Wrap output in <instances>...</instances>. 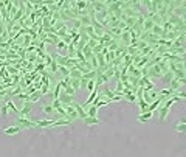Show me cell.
Returning <instances> with one entry per match:
<instances>
[{"mask_svg": "<svg viewBox=\"0 0 186 157\" xmlns=\"http://www.w3.org/2000/svg\"><path fill=\"white\" fill-rule=\"evenodd\" d=\"M64 109H65V113H67V118H70V120H78L79 115H78V112L75 111V107L73 106H62Z\"/></svg>", "mask_w": 186, "mask_h": 157, "instance_id": "277c9868", "label": "cell"}, {"mask_svg": "<svg viewBox=\"0 0 186 157\" xmlns=\"http://www.w3.org/2000/svg\"><path fill=\"white\" fill-rule=\"evenodd\" d=\"M152 115H154V112H143V113H140L138 121H140V123H147V121L152 118Z\"/></svg>", "mask_w": 186, "mask_h": 157, "instance_id": "30bf717a", "label": "cell"}, {"mask_svg": "<svg viewBox=\"0 0 186 157\" xmlns=\"http://www.w3.org/2000/svg\"><path fill=\"white\" fill-rule=\"evenodd\" d=\"M5 104L8 106V109H11L14 113H17V115H19V107H16V106H14V103L11 101V100H6V103H5Z\"/></svg>", "mask_w": 186, "mask_h": 157, "instance_id": "d6986e66", "label": "cell"}, {"mask_svg": "<svg viewBox=\"0 0 186 157\" xmlns=\"http://www.w3.org/2000/svg\"><path fill=\"white\" fill-rule=\"evenodd\" d=\"M0 113H2V117H6L8 115V106L6 104L2 106V111H0Z\"/></svg>", "mask_w": 186, "mask_h": 157, "instance_id": "d6a6232c", "label": "cell"}, {"mask_svg": "<svg viewBox=\"0 0 186 157\" xmlns=\"http://www.w3.org/2000/svg\"><path fill=\"white\" fill-rule=\"evenodd\" d=\"M185 129H186V123H185V120H180V123L175 124V131H177V132H185Z\"/></svg>", "mask_w": 186, "mask_h": 157, "instance_id": "ac0fdd59", "label": "cell"}, {"mask_svg": "<svg viewBox=\"0 0 186 157\" xmlns=\"http://www.w3.org/2000/svg\"><path fill=\"white\" fill-rule=\"evenodd\" d=\"M17 96L20 100H23V101H28V98H30V95H26V93H19Z\"/></svg>", "mask_w": 186, "mask_h": 157, "instance_id": "e575fe53", "label": "cell"}, {"mask_svg": "<svg viewBox=\"0 0 186 157\" xmlns=\"http://www.w3.org/2000/svg\"><path fill=\"white\" fill-rule=\"evenodd\" d=\"M42 96H43V95H42V92H40V90H36L34 93H31V95H30L28 101H30V103H36V101H39Z\"/></svg>", "mask_w": 186, "mask_h": 157, "instance_id": "5bb4252c", "label": "cell"}, {"mask_svg": "<svg viewBox=\"0 0 186 157\" xmlns=\"http://www.w3.org/2000/svg\"><path fill=\"white\" fill-rule=\"evenodd\" d=\"M67 31H68V26H64V28H61V30H59L58 33H56V36L59 37V39H62L64 36H67V34H68Z\"/></svg>", "mask_w": 186, "mask_h": 157, "instance_id": "cb8c5ba5", "label": "cell"}, {"mask_svg": "<svg viewBox=\"0 0 186 157\" xmlns=\"http://www.w3.org/2000/svg\"><path fill=\"white\" fill-rule=\"evenodd\" d=\"M70 86H72L75 90L81 89V79H73V78H70Z\"/></svg>", "mask_w": 186, "mask_h": 157, "instance_id": "ffe728a7", "label": "cell"}, {"mask_svg": "<svg viewBox=\"0 0 186 157\" xmlns=\"http://www.w3.org/2000/svg\"><path fill=\"white\" fill-rule=\"evenodd\" d=\"M158 113H160V121H163V120H166V117H168V113H169V109L168 107H165L163 104H160V107H158Z\"/></svg>", "mask_w": 186, "mask_h": 157, "instance_id": "7c38bea8", "label": "cell"}, {"mask_svg": "<svg viewBox=\"0 0 186 157\" xmlns=\"http://www.w3.org/2000/svg\"><path fill=\"white\" fill-rule=\"evenodd\" d=\"M58 73H61V75H62V78H65V76H68L70 70H68L67 67H62V66H59V69H58Z\"/></svg>", "mask_w": 186, "mask_h": 157, "instance_id": "d4e9b609", "label": "cell"}, {"mask_svg": "<svg viewBox=\"0 0 186 157\" xmlns=\"http://www.w3.org/2000/svg\"><path fill=\"white\" fill-rule=\"evenodd\" d=\"M51 106H53V109L56 111L58 107H61L62 104H61V101H59V100H53V104H51Z\"/></svg>", "mask_w": 186, "mask_h": 157, "instance_id": "836d02e7", "label": "cell"}, {"mask_svg": "<svg viewBox=\"0 0 186 157\" xmlns=\"http://www.w3.org/2000/svg\"><path fill=\"white\" fill-rule=\"evenodd\" d=\"M61 41H62V42H65V44H67V45H68V44H72L73 37H72V36H70V34H67V36H64V37H62V39H61Z\"/></svg>", "mask_w": 186, "mask_h": 157, "instance_id": "f546056e", "label": "cell"}, {"mask_svg": "<svg viewBox=\"0 0 186 157\" xmlns=\"http://www.w3.org/2000/svg\"><path fill=\"white\" fill-rule=\"evenodd\" d=\"M23 131V128L22 126H17V124H13V126H8V128H5V134L6 135H14V134H19Z\"/></svg>", "mask_w": 186, "mask_h": 157, "instance_id": "8992f818", "label": "cell"}, {"mask_svg": "<svg viewBox=\"0 0 186 157\" xmlns=\"http://www.w3.org/2000/svg\"><path fill=\"white\" fill-rule=\"evenodd\" d=\"M14 124L22 126L23 129H26V128H36V121L34 120H30V118H22V117H19L17 120L14 121Z\"/></svg>", "mask_w": 186, "mask_h": 157, "instance_id": "7a4b0ae2", "label": "cell"}, {"mask_svg": "<svg viewBox=\"0 0 186 157\" xmlns=\"http://www.w3.org/2000/svg\"><path fill=\"white\" fill-rule=\"evenodd\" d=\"M118 47H119V45H118V41H115V39H113V41L110 42V45L107 47V50H109V51H116V48H118Z\"/></svg>", "mask_w": 186, "mask_h": 157, "instance_id": "484cf974", "label": "cell"}, {"mask_svg": "<svg viewBox=\"0 0 186 157\" xmlns=\"http://www.w3.org/2000/svg\"><path fill=\"white\" fill-rule=\"evenodd\" d=\"M53 59H54V62H56L58 66H62V67H67V69H72L73 66L79 64L78 59H73V58H68V56H62V55H54Z\"/></svg>", "mask_w": 186, "mask_h": 157, "instance_id": "6da1fadb", "label": "cell"}, {"mask_svg": "<svg viewBox=\"0 0 186 157\" xmlns=\"http://www.w3.org/2000/svg\"><path fill=\"white\" fill-rule=\"evenodd\" d=\"M72 124V120H67V118H61V120H54L53 126H68Z\"/></svg>", "mask_w": 186, "mask_h": 157, "instance_id": "2e32d148", "label": "cell"}, {"mask_svg": "<svg viewBox=\"0 0 186 157\" xmlns=\"http://www.w3.org/2000/svg\"><path fill=\"white\" fill-rule=\"evenodd\" d=\"M58 100L61 101V104H62V106H72V103L75 101V100H73V96L67 95L65 92H62V93L59 95V98H58Z\"/></svg>", "mask_w": 186, "mask_h": 157, "instance_id": "5b68a950", "label": "cell"}, {"mask_svg": "<svg viewBox=\"0 0 186 157\" xmlns=\"http://www.w3.org/2000/svg\"><path fill=\"white\" fill-rule=\"evenodd\" d=\"M34 121H36V126L39 128H50L54 123V120H34Z\"/></svg>", "mask_w": 186, "mask_h": 157, "instance_id": "8fae6325", "label": "cell"}, {"mask_svg": "<svg viewBox=\"0 0 186 157\" xmlns=\"http://www.w3.org/2000/svg\"><path fill=\"white\" fill-rule=\"evenodd\" d=\"M56 48H58V50H65V48H67V44L62 42V41H59L58 44H56Z\"/></svg>", "mask_w": 186, "mask_h": 157, "instance_id": "4dcf8cb0", "label": "cell"}, {"mask_svg": "<svg viewBox=\"0 0 186 157\" xmlns=\"http://www.w3.org/2000/svg\"><path fill=\"white\" fill-rule=\"evenodd\" d=\"M64 26H67V24H64L62 20H58V22L53 25V28H54V33H58V31L61 30V28H64Z\"/></svg>", "mask_w": 186, "mask_h": 157, "instance_id": "7402d4cb", "label": "cell"}, {"mask_svg": "<svg viewBox=\"0 0 186 157\" xmlns=\"http://www.w3.org/2000/svg\"><path fill=\"white\" fill-rule=\"evenodd\" d=\"M64 92H65V93H67V95H70V96H73V95L76 93V90L72 87V86H68V87H65V89H64Z\"/></svg>", "mask_w": 186, "mask_h": 157, "instance_id": "83f0119b", "label": "cell"}, {"mask_svg": "<svg viewBox=\"0 0 186 157\" xmlns=\"http://www.w3.org/2000/svg\"><path fill=\"white\" fill-rule=\"evenodd\" d=\"M87 89H89L90 92H93L95 90V81H89V83H87V86H85Z\"/></svg>", "mask_w": 186, "mask_h": 157, "instance_id": "1f68e13d", "label": "cell"}, {"mask_svg": "<svg viewBox=\"0 0 186 157\" xmlns=\"http://www.w3.org/2000/svg\"><path fill=\"white\" fill-rule=\"evenodd\" d=\"M102 48H104V45H101V44H96V47L93 48V55H98V53H102Z\"/></svg>", "mask_w": 186, "mask_h": 157, "instance_id": "f1b7e54d", "label": "cell"}, {"mask_svg": "<svg viewBox=\"0 0 186 157\" xmlns=\"http://www.w3.org/2000/svg\"><path fill=\"white\" fill-rule=\"evenodd\" d=\"M79 22L82 26H89L90 22H92V19H90V16H84V17H79Z\"/></svg>", "mask_w": 186, "mask_h": 157, "instance_id": "44dd1931", "label": "cell"}, {"mask_svg": "<svg viewBox=\"0 0 186 157\" xmlns=\"http://www.w3.org/2000/svg\"><path fill=\"white\" fill-rule=\"evenodd\" d=\"M123 92H124V84H123V81H119V79H118L116 89H115V95H116V93H123Z\"/></svg>", "mask_w": 186, "mask_h": 157, "instance_id": "603a6c76", "label": "cell"}, {"mask_svg": "<svg viewBox=\"0 0 186 157\" xmlns=\"http://www.w3.org/2000/svg\"><path fill=\"white\" fill-rule=\"evenodd\" d=\"M82 121L87 124V126H92V124H99L101 123V120L98 117H85Z\"/></svg>", "mask_w": 186, "mask_h": 157, "instance_id": "4fadbf2b", "label": "cell"}, {"mask_svg": "<svg viewBox=\"0 0 186 157\" xmlns=\"http://www.w3.org/2000/svg\"><path fill=\"white\" fill-rule=\"evenodd\" d=\"M87 117H96V113H98V107L96 106H93V104H90L89 107H87Z\"/></svg>", "mask_w": 186, "mask_h": 157, "instance_id": "e0dca14e", "label": "cell"}, {"mask_svg": "<svg viewBox=\"0 0 186 157\" xmlns=\"http://www.w3.org/2000/svg\"><path fill=\"white\" fill-rule=\"evenodd\" d=\"M42 111H43V113H47V115H53V113H56V111L53 109V106H45Z\"/></svg>", "mask_w": 186, "mask_h": 157, "instance_id": "4316f807", "label": "cell"}, {"mask_svg": "<svg viewBox=\"0 0 186 157\" xmlns=\"http://www.w3.org/2000/svg\"><path fill=\"white\" fill-rule=\"evenodd\" d=\"M185 37H186V34H180L177 39L172 42V47H185Z\"/></svg>", "mask_w": 186, "mask_h": 157, "instance_id": "9a60e30c", "label": "cell"}, {"mask_svg": "<svg viewBox=\"0 0 186 157\" xmlns=\"http://www.w3.org/2000/svg\"><path fill=\"white\" fill-rule=\"evenodd\" d=\"M123 100L129 101V103H135V101H136V96H135L133 92H130V90H126V89H124V92H123Z\"/></svg>", "mask_w": 186, "mask_h": 157, "instance_id": "9c48e42d", "label": "cell"}, {"mask_svg": "<svg viewBox=\"0 0 186 157\" xmlns=\"http://www.w3.org/2000/svg\"><path fill=\"white\" fill-rule=\"evenodd\" d=\"M72 106L75 107V111L78 112V115H79V118H81V120H84V118L87 117V113H85V111H84V107L81 106V104H78L76 101H73V103H72Z\"/></svg>", "mask_w": 186, "mask_h": 157, "instance_id": "ba28073f", "label": "cell"}, {"mask_svg": "<svg viewBox=\"0 0 186 157\" xmlns=\"http://www.w3.org/2000/svg\"><path fill=\"white\" fill-rule=\"evenodd\" d=\"M180 87H185V79H177V78L172 76L171 87H169V89H172L174 92H177V90H180Z\"/></svg>", "mask_w": 186, "mask_h": 157, "instance_id": "52a82bcc", "label": "cell"}, {"mask_svg": "<svg viewBox=\"0 0 186 157\" xmlns=\"http://www.w3.org/2000/svg\"><path fill=\"white\" fill-rule=\"evenodd\" d=\"M33 111V103L30 101H23V106H22V109H19V117L22 118H26Z\"/></svg>", "mask_w": 186, "mask_h": 157, "instance_id": "3957f363", "label": "cell"}]
</instances>
